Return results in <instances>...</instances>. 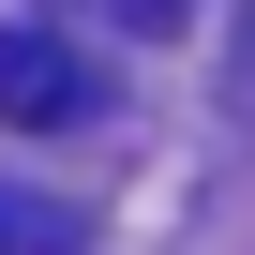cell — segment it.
<instances>
[{
	"label": "cell",
	"instance_id": "cell-1",
	"mask_svg": "<svg viewBox=\"0 0 255 255\" xmlns=\"http://www.w3.org/2000/svg\"><path fill=\"white\" fill-rule=\"evenodd\" d=\"M90 105H105V75L60 30H0V120H15V135H75Z\"/></svg>",
	"mask_w": 255,
	"mask_h": 255
},
{
	"label": "cell",
	"instance_id": "cell-2",
	"mask_svg": "<svg viewBox=\"0 0 255 255\" xmlns=\"http://www.w3.org/2000/svg\"><path fill=\"white\" fill-rule=\"evenodd\" d=\"M60 240H75V210H45V195L0 180V255H60Z\"/></svg>",
	"mask_w": 255,
	"mask_h": 255
},
{
	"label": "cell",
	"instance_id": "cell-3",
	"mask_svg": "<svg viewBox=\"0 0 255 255\" xmlns=\"http://www.w3.org/2000/svg\"><path fill=\"white\" fill-rule=\"evenodd\" d=\"M105 15H120V30H135V45H165V30L195 15V0H105Z\"/></svg>",
	"mask_w": 255,
	"mask_h": 255
}]
</instances>
